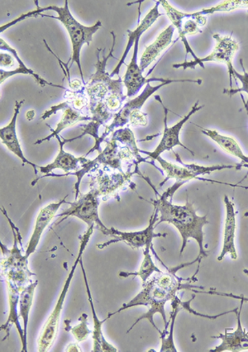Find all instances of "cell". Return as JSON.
Wrapping results in <instances>:
<instances>
[{"mask_svg":"<svg viewBox=\"0 0 248 352\" xmlns=\"http://www.w3.org/2000/svg\"><path fill=\"white\" fill-rule=\"evenodd\" d=\"M91 182L89 187L99 192L101 200L107 201L109 199H115L120 201V192L136 189L137 186L132 182L135 171L121 172L108 166H100L89 172Z\"/></svg>","mask_w":248,"mask_h":352,"instance_id":"7","label":"cell"},{"mask_svg":"<svg viewBox=\"0 0 248 352\" xmlns=\"http://www.w3.org/2000/svg\"><path fill=\"white\" fill-rule=\"evenodd\" d=\"M172 312L170 314V317L169 319V322H170V331L168 333V338L161 339V352L178 351L174 342V322H176L178 313L180 312L181 309H183V302L181 301V298H179L177 296V298H174L172 301Z\"/></svg>","mask_w":248,"mask_h":352,"instance_id":"30","label":"cell"},{"mask_svg":"<svg viewBox=\"0 0 248 352\" xmlns=\"http://www.w3.org/2000/svg\"><path fill=\"white\" fill-rule=\"evenodd\" d=\"M173 194L169 190L159 195V199L151 200L154 208L159 212V219L156 226L161 223H168L176 228L182 237L181 256L184 252L189 239H194L199 245V256L195 261H199L198 271L203 258L208 256L204 247V232L203 228L208 224L207 215L199 216L193 204L187 200L185 206H174L172 204ZM197 271V272H198Z\"/></svg>","mask_w":248,"mask_h":352,"instance_id":"2","label":"cell"},{"mask_svg":"<svg viewBox=\"0 0 248 352\" xmlns=\"http://www.w3.org/2000/svg\"><path fill=\"white\" fill-rule=\"evenodd\" d=\"M7 292L8 296H9L10 301V315L7 319V322L5 324L1 326V330L5 331L6 333V337L2 340L5 342V340L10 337V333L11 327L14 324L17 327V329L19 333L20 339H21L22 344L24 341V331L20 324L19 322V314L18 312V306L19 304L20 294H21L22 290L16 287L14 285L7 283Z\"/></svg>","mask_w":248,"mask_h":352,"instance_id":"23","label":"cell"},{"mask_svg":"<svg viewBox=\"0 0 248 352\" xmlns=\"http://www.w3.org/2000/svg\"><path fill=\"white\" fill-rule=\"evenodd\" d=\"M248 9V0H235V1H223L217 6L210 8V9L203 10L199 13L201 15L213 14L215 13H227V12H233L236 10Z\"/></svg>","mask_w":248,"mask_h":352,"instance_id":"32","label":"cell"},{"mask_svg":"<svg viewBox=\"0 0 248 352\" xmlns=\"http://www.w3.org/2000/svg\"><path fill=\"white\" fill-rule=\"evenodd\" d=\"M26 117L28 121H32V120H34L35 117L34 110H30V111H27L26 113Z\"/></svg>","mask_w":248,"mask_h":352,"instance_id":"36","label":"cell"},{"mask_svg":"<svg viewBox=\"0 0 248 352\" xmlns=\"http://www.w3.org/2000/svg\"><path fill=\"white\" fill-rule=\"evenodd\" d=\"M23 101H16L15 108L13 118L11 122L6 126L0 129V139H1L2 144L7 146L11 153H13L16 157H18L23 162V166H25V164L30 165L34 167L35 175H38V170L36 168L40 166H36V164L32 163L24 157L21 145L19 141L17 130H16V125H17V118L20 113V109H21Z\"/></svg>","mask_w":248,"mask_h":352,"instance_id":"18","label":"cell"},{"mask_svg":"<svg viewBox=\"0 0 248 352\" xmlns=\"http://www.w3.org/2000/svg\"><path fill=\"white\" fill-rule=\"evenodd\" d=\"M161 3L164 7L166 14H168L172 25L178 31L179 38L181 39V42L185 45L186 55L190 52L194 58V61H190V63L185 61V63L176 64L173 65V67L176 69L183 68L184 69L188 68L194 69L195 65H196L200 58L194 54L185 36L201 34L202 30L201 28L205 26L207 23L205 16L201 15L199 12L190 14L182 13V12L174 9V7L170 5L169 2L165 1V0H162Z\"/></svg>","mask_w":248,"mask_h":352,"instance_id":"8","label":"cell"},{"mask_svg":"<svg viewBox=\"0 0 248 352\" xmlns=\"http://www.w3.org/2000/svg\"><path fill=\"white\" fill-rule=\"evenodd\" d=\"M156 161L159 162L166 175L165 181L160 184V186H164L166 182L170 179H174L177 182L182 184H185L190 181H192V179H200V181L208 182L207 179L199 177V176L194 174L192 171L184 166L174 165V164L172 162L166 161V160L161 157H158Z\"/></svg>","mask_w":248,"mask_h":352,"instance_id":"26","label":"cell"},{"mask_svg":"<svg viewBox=\"0 0 248 352\" xmlns=\"http://www.w3.org/2000/svg\"><path fill=\"white\" fill-rule=\"evenodd\" d=\"M158 216L159 212L157 208H154V212L150 219L149 225L142 231L138 232H121L115 228H111V236L116 237V239L111 240L107 243H101L97 245L99 249H104L109 247V245L120 243V241H124L126 244L129 245L133 250H139L141 248H146L148 245H153V239H158V237L166 236V233L161 234V233H156L155 230L156 223L157 222Z\"/></svg>","mask_w":248,"mask_h":352,"instance_id":"11","label":"cell"},{"mask_svg":"<svg viewBox=\"0 0 248 352\" xmlns=\"http://www.w3.org/2000/svg\"><path fill=\"white\" fill-rule=\"evenodd\" d=\"M67 198V195L65 196V198L60 200L59 202H54L48 204L46 207L41 208L38 215L36 217L34 232H32L30 243H28L26 249L25 256L27 258H30V256L36 251V248L38 247L45 229L48 227V225L51 223L52 219L55 218L56 212H58L60 206L64 204L69 203L66 201Z\"/></svg>","mask_w":248,"mask_h":352,"instance_id":"17","label":"cell"},{"mask_svg":"<svg viewBox=\"0 0 248 352\" xmlns=\"http://www.w3.org/2000/svg\"><path fill=\"white\" fill-rule=\"evenodd\" d=\"M38 10L31 12L24 15L18 19L14 20L13 22L6 24V25L1 27V32L6 30L8 28L14 26V24L22 21L23 19H26L30 17H36V16H41V17H47L56 20H59L62 22L64 27L67 28L69 36H70L71 45H72V56L71 58L69 60L68 63L71 65L69 69L71 68L73 64L76 63L78 65L79 72L80 74L81 79H82L84 84V77L82 68H81L80 63V51L81 48L84 44L88 45L92 42L93 34H96L97 31H99L100 28L102 27V23L98 21L93 26L87 27L84 26L83 24L80 23L77 20L73 17L70 10L68 7V1H65V6L63 7L58 6H49L46 8H40L38 5V2H35Z\"/></svg>","mask_w":248,"mask_h":352,"instance_id":"4","label":"cell"},{"mask_svg":"<svg viewBox=\"0 0 248 352\" xmlns=\"http://www.w3.org/2000/svg\"><path fill=\"white\" fill-rule=\"evenodd\" d=\"M80 265L81 269H82L84 280L85 284V287H87V292L88 300L89 302V305H91V311H92V317L93 322V352H117L119 350L117 349L116 347L111 345V343L107 342V340L105 339L104 336L103 334L102 326L104 322L107 321V318H105L104 320H100L99 318L97 316L95 305H93V301L91 294V290L89 289V282L87 280V273H85L84 267L83 265L82 259L80 261Z\"/></svg>","mask_w":248,"mask_h":352,"instance_id":"20","label":"cell"},{"mask_svg":"<svg viewBox=\"0 0 248 352\" xmlns=\"http://www.w3.org/2000/svg\"><path fill=\"white\" fill-rule=\"evenodd\" d=\"M169 84L172 83L168 82V83H161L157 86H152L150 83L146 84L144 91H142L139 96L134 98V99L129 100L128 103H126L120 111L115 114L112 124L106 126L105 132L103 133L102 136L100 138L99 148L100 151L101 143L105 141V138H106L109 134L115 132L116 129L123 128L126 124H128L129 122L130 116H131V113L133 111L141 110L142 106L146 103V101L148 100L154 93L159 91L161 88L164 87V86Z\"/></svg>","mask_w":248,"mask_h":352,"instance_id":"14","label":"cell"},{"mask_svg":"<svg viewBox=\"0 0 248 352\" xmlns=\"http://www.w3.org/2000/svg\"><path fill=\"white\" fill-rule=\"evenodd\" d=\"M95 228V226L88 227L87 231L81 237L78 256H77L75 263L73 264L71 272L69 273L66 282H65L63 289L60 294L58 301H56L55 308L50 314V316H49L46 323H45L38 341H36V343H38V351L39 352L47 351L49 349H51L55 343L59 331L60 315H62L68 290L70 289L77 265L80 264V260L82 259L83 253L87 247L89 240L91 239L93 229Z\"/></svg>","mask_w":248,"mask_h":352,"instance_id":"5","label":"cell"},{"mask_svg":"<svg viewBox=\"0 0 248 352\" xmlns=\"http://www.w3.org/2000/svg\"><path fill=\"white\" fill-rule=\"evenodd\" d=\"M243 272L245 273L246 275L248 276V270H244Z\"/></svg>","mask_w":248,"mask_h":352,"instance_id":"37","label":"cell"},{"mask_svg":"<svg viewBox=\"0 0 248 352\" xmlns=\"http://www.w3.org/2000/svg\"><path fill=\"white\" fill-rule=\"evenodd\" d=\"M0 48L1 51H8L9 52H1L0 53V67L3 71H15L19 65L18 60L16 58L13 52L10 51V45L3 38L0 39Z\"/></svg>","mask_w":248,"mask_h":352,"instance_id":"33","label":"cell"},{"mask_svg":"<svg viewBox=\"0 0 248 352\" xmlns=\"http://www.w3.org/2000/svg\"><path fill=\"white\" fill-rule=\"evenodd\" d=\"M160 3L161 1L157 2L155 7L151 11H149L146 17L138 24L135 30H128V42L127 47H126L124 54L120 59L119 64H117L115 69L111 74V77L115 75L120 77V69L122 65H127L128 69L125 73L123 82L126 89H127V95L126 96L129 99L137 96L140 92L142 86L154 81L161 82V83H168V82H170V83H174V82H177V83L178 82H190V83L202 84V80H166L160 79V78L148 79V78L142 76L144 72H141L139 65L137 64L138 45H139L142 35L148 31L161 16L164 15L160 14L159 10H158Z\"/></svg>","mask_w":248,"mask_h":352,"instance_id":"3","label":"cell"},{"mask_svg":"<svg viewBox=\"0 0 248 352\" xmlns=\"http://www.w3.org/2000/svg\"><path fill=\"white\" fill-rule=\"evenodd\" d=\"M64 97L66 100L58 105L52 106L51 109L47 110V112L43 114L42 120H46L47 118L54 116L56 112L60 111V110H64L67 107L79 110L81 112L91 113L89 108V100L85 86L83 89H79V91L67 89Z\"/></svg>","mask_w":248,"mask_h":352,"instance_id":"22","label":"cell"},{"mask_svg":"<svg viewBox=\"0 0 248 352\" xmlns=\"http://www.w3.org/2000/svg\"><path fill=\"white\" fill-rule=\"evenodd\" d=\"M113 36V43L112 50L109 56H104V51L102 49H97V63L95 64L96 72L91 76V80L85 84V89L89 100V110H93L96 107L97 104L102 103L106 98L113 91H124V82L121 77L117 80H113L111 75L106 72L107 60L113 57V48L115 44V36Z\"/></svg>","mask_w":248,"mask_h":352,"instance_id":"6","label":"cell"},{"mask_svg":"<svg viewBox=\"0 0 248 352\" xmlns=\"http://www.w3.org/2000/svg\"><path fill=\"white\" fill-rule=\"evenodd\" d=\"M38 285V280L32 282L28 285L25 289L23 290L19 298V316L22 318L23 321L24 341L22 344V352H27V325L30 321V314L34 302V293L36 286Z\"/></svg>","mask_w":248,"mask_h":352,"instance_id":"25","label":"cell"},{"mask_svg":"<svg viewBox=\"0 0 248 352\" xmlns=\"http://www.w3.org/2000/svg\"><path fill=\"white\" fill-rule=\"evenodd\" d=\"M88 315L87 314H81L79 318L80 323L75 327H71L70 321L65 320V325H66V330L71 331L77 342L85 341L91 333V331L88 327Z\"/></svg>","mask_w":248,"mask_h":352,"instance_id":"31","label":"cell"},{"mask_svg":"<svg viewBox=\"0 0 248 352\" xmlns=\"http://www.w3.org/2000/svg\"><path fill=\"white\" fill-rule=\"evenodd\" d=\"M213 38L216 41L214 51L205 58H200L195 67L200 65L205 68V63H218L225 64L229 69L230 77V86L232 89V73L234 69L233 65L234 57L238 51L239 44L237 41L232 38L231 36H223L219 34H214Z\"/></svg>","mask_w":248,"mask_h":352,"instance_id":"15","label":"cell"},{"mask_svg":"<svg viewBox=\"0 0 248 352\" xmlns=\"http://www.w3.org/2000/svg\"><path fill=\"white\" fill-rule=\"evenodd\" d=\"M92 116L91 113H87L79 111L75 109L67 107L64 109V113L62 117V120L58 122L56 129H52V133L49 135L46 138L41 139V140L36 141L35 145L41 144L44 142L50 140L52 138H55L56 135H59L63 130L70 126H74L79 122L83 121H91Z\"/></svg>","mask_w":248,"mask_h":352,"instance_id":"27","label":"cell"},{"mask_svg":"<svg viewBox=\"0 0 248 352\" xmlns=\"http://www.w3.org/2000/svg\"><path fill=\"white\" fill-rule=\"evenodd\" d=\"M153 245H148V247L144 248V260H142L139 271L133 273L120 272V276L124 278H127L131 276H138L141 278L142 284H144L154 273L161 272V270L157 267L153 261L151 252H150V249H151Z\"/></svg>","mask_w":248,"mask_h":352,"instance_id":"29","label":"cell"},{"mask_svg":"<svg viewBox=\"0 0 248 352\" xmlns=\"http://www.w3.org/2000/svg\"><path fill=\"white\" fill-rule=\"evenodd\" d=\"M240 63H241L242 67L243 69V74H239L236 69H234L233 71V73H232V77L237 78L242 83V88L237 89H225V91L223 93L227 94V95H229L230 97L235 95V94L238 93H242V92H246L248 95V73L246 71V69L244 68L243 64V60H240ZM248 106V100L247 103V107Z\"/></svg>","mask_w":248,"mask_h":352,"instance_id":"34","label":"cell"},{"mask_svg":"<svg viewBox=\"0 0 248 352\" xmlns=\"http://www.w3.org/2000/svg\"><path fill=\"white\" fill-rule=\"evenodd\" d=\"M174 31H176V28L172 24L162 31L152 44L146 47L144 54L141 56L140 63L138 64L141 72H144L161 55L162 52L169 47L172 43Z\"/></svg>","mask_w":248,"mask_h":352,"instance_id":"21","label":"cell"},{"mask_svg":"<svg viewBox=\"0 0 248 352\" xmlns=\"http://www.w3.org/2000/svg\"><path fill=\"white\" fill-rule=\"evenodd\" d=\"M55 138L58 139L59 142V153L58 155H56L54 161L49 164V165L43 167H39L41 172L45 175L44 176H46L48 174H51V172L56 169L63 170V171L66 172V174L71 173V172L78 171L85 165V164L91 161V160H89L87 157H76L75 155L66 153V151L64 150V146L66 144V143H65V142L60 139V135H56ZM44 176L36 179L35 181L32 182V186H34L36 182H38L40 179H43Z\"/></svg>","mask_w":248,"mask_h":352,"instance_id":"16","label":"cell"},{"mask_svg":"<svg viewBox=\"0 0 248 352\" xmlns=\"http://www.w3.org/2000/svg\"><path fill=\"white\" fill-rule=\"evenodd\" d=\"M225 204L226 215L225 227H223V248L221 255L218 256L217 259L218 261L225 259L227 255H229L233 260L238 259L237 250H236L235 247L237 217H236L234 204L233 202L230 201V199L227 195L225 196Z\"/></svg>","mask_w":248,"mask_h":352,"instance_id":"19","label":"cell"},{"mask_svg":"<svg viewBox=\"0 0 248 352\" xmlns=\"http://www.w3.org/2000/svg\"><path fill=\"white\" fill-rule=\"evenodd\" d=\"M193 292L196 294H214V296H221L237 298V300H241V305H240L238 310L236 312L237 315L238 327L233 333H229L227 329L225 330V334H219L217 337L214 338L221 339V343L214 348L213 350H210V352H223V351H232V352H239L248 351V333L245 329H243L241 321V314L242 309L244 304L243 296H236L232 294H225L212 292H198V290H192Z\"/></svg>","mask_w":248,"mask_h":352,"instance_id":"13","label":"cell"},{"mask_svg":"<svg viewBox=\"0 0 248 352\" xmlns=\"http://www.w3.org/2000/svg\"><path fill=\"white\" fill-rule=\"evenodd\" d=\"M80 195L76 201L68 203L71 207L58 215V217H64V218L56 223L55 226L63 223L69 217H76V218L82 220L88 225V227L95 226L105 236H111V228L105 226L100 218L99 206L101 198L99 192L91 188V190L87 194H80Z\"/></svg>","mask_w":248,"mask_h":352,"instance_id":"9","label":"cell"},{"mask_svg":"<svg viewBox=\"0 0 248 352\" xmlns=\"http://www.w3.org/2000/svg\"><path fill=\"white\" fill-rule=\"evenodd\" d=\"M10 49L11 52H14L16 58H17L18 60L19 67L18 69H16L15 71L8 72L3 71V69H0V83L3 84V82H5L8 79V78L13 76L16 75V74H23V75H30L32 77H34L35 80L36 81V83H38L41 86H43V87H44V86L46 85H50L54 86V87L63 89H65V91H67V89L65 88L64 86L49 83V82H47V80H43L42 77H40L38 75H36V74H35L34 71H32L31 69L27 68L25 64L23 63V61L21 59H20L17 51H15L14 49L12 48L11 47H10Z\"/></svg>","mask_w":248,"mask_h":352,"instance_id":"28","label":"cell"},{"mask_svg":"<svg viewBox=\"0 0 248 352\" xmlns=\"http://www.w3.org/2000/svg\"><path fill=\"white\" fill-rule=\"evenodd\" d=\"M195 261L191 263L181 265L180 267L170 269L168 272H156L149 278L146 283L142 284V292L137 294L133 300L127 304H124L121 308L112 314H109L106 318H109L122 312V311L131 309L136 306H146L148 308V312L138 318L133 325L130 327L129 331L133 329L138 322L142 319H146L161 334V339L165 338L168 335V327L169 322L166 319L165 306L166 302H172L174 298H177V293L181 289L199 288L200 286L190 285L188 284H182L180 278H177L176 273L181 268L187 267L194 263Z\"/></svg>","mask_w":248,"mask_h":352,"instance_id":"1","label":"cell"},{"mask_svg":"<svg viewBox=\"0 0 248 352\" xmlns=\"http://www.w3.org/2000/svg\"><path fill=\"white\" fill-rule=\"evenodd\" d=\"M1 275L5 283H10L22 292L32 283V277L35 274L28 268V258L23 255L19 243H14L10 250L2 248Z\"/></svg>","mask_w":248,"mask_h":352,"instance_id":"10","label":"cell"},{"mask_svg":"<svg viewBox=\"0 0 248 352\" xmlns=\"http://www.w3.org/2000/svg\"><path fill=\"white\" fill-rule=\"evenodd\" d=\"M201 129L202 133L208 136L210 139L216 143V144L221 147V148L225 151L226 153L233 155L234 157H237L243 163L247 164L248 165V157L244 155L241 146H239L238 142L235 140L234 138L225 136L217 132L216 130Z\"/></svg>","mask_w":248,"mask_h":352,"instance_id":"24","label":"cell"},{"mask_svg":"<svg viewBox=\"0 0 248 352\" xmlns=\"http://www.w3.org/2000/svg\"><path fill=\"white\" fill-rule=\"evenodd\" d=\"M155 99L160 101L162 107H164L165 110V129L164 131V134H162V138L159 144H158L155 150L152 151V153H150V151L140 150V153L148 155V158L156 160L158 157H161V155L164 153L165 151H172L174 146H182L183 148L189 151L191 154L194 155L193 151H191L188 147H186L180 141V133L183 126H184L186 122L189 121L191 116H194L195 113H197L199 110L202 109L204 106H199V102H197V103L194 105V107L190 110V113L187 114V116L183 118L181 121H179L176 125L170 126L169 128L168 125V114L169 110L165 107L159 96H155Z\"/></svg>","mask_w":248,"mask_h":352,"instance_id":"12","label":"cell"},{"mask_svg":"<svg viewBox=\"0 0 248 352\" xmlns=\"http://www.w3.org/2000/svg\"><path fill=\"white\" fill-rule=\"evenodd\" d=\"M129 122L133 126H145L148 125V114L142 112L141 110L133 111L130 116Z\"/></svg>","mask_w":248,"mask_h":352,"instance_id":"35","label":"cell"}]
</instances>
